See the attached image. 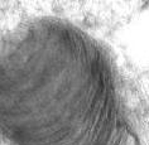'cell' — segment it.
Returning a JSON list of instances; mask_svg holds the SVG:
<instances>
[{"label":"cell","mask_w":149,"mask_h":145,"mask_svg":"<svg viewBox=\"0 0 149 145\" xmlns=\"http://www.w3.org/2000/svg\"><path fill=\"white\" fill-rule=\"evenodd\" d=\"M0 66V117L20 145H128L113 73L80 29H29Z\"/></svg>","instance_id":"6da1fadb"}]
</instances>
